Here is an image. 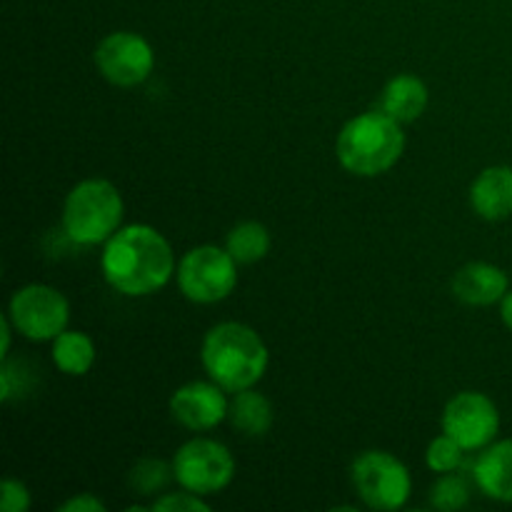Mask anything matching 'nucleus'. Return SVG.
Instances as JSON below:
<instances>
[{
	"mask_svg": "<svg viewBox=\"0 0 512 512\" xmlns=\"http://www.w3.org/2000/svg\"><path fill=\"white\" fill-rule=\"evenodd\" d=\"M95 68L118 88H135L145 83L155 68V50L143 35L133 30H115L105 35L93 53Z\"/></svg>",
	"mask_w": 512,
	"mask_h": 512,
	"instance_id": "obj_9",
	"label": "nucleus"
},
{
	"mask_svg": "<svg viewBox=\"0 0 512 512\" xmlns=\"http://www.w3.org/2000/svg\"><path fill=\"white\" fill-rule=\"evenodd\" d=\"M173 475L183 490L208 498L233 483L235 458L218 440L193 438L175 450Z\"/></svg>",
	"mask_w": 512,
	"mask_h": 512,
	"instance_id": "obj_7",
	"label": "nucleus"
},
{
	"mask_svg": "<svg viewBox=\"0 0 512 512\" xmlns=\"http://www.w3.org/2000/svg\"><path fill=\"white\" fill-rule=\"evenodd\" d=\"M228 420L235 430H240V433L248 435V438H263V435H268L270 428H273V403L255 388L238 390V393H233V398H230Z\"/></svg>",
	"mask_w": 512,
	"mask_h": 512,
	"instance_id": "obj_16",
	"label": "nucleus"
},
{
	"mask_svg": "<svg viewBox=\"0 0 512 512\" xmlns=\"http://www.w3.org/2000/svg\"><path fill=\"white\" fill-rule=\"evenodd\" d=\"M228 390L220 388L215 380H195V383L180 385L170 398V415L175 423L183 428L193 430V433H203V430H213L228 418L230 400Z\"/></svg>",
	"mask_w": 512,
	"mask_h": 512,
	"instance_id": "obj_11",
	"label": "nucleus"
},
{
	"mask_svg": "<svg viewBox=\"0 0 512 512\" xmlns=\"http://www.w3.org/2000/svg\"><path fill=\"white\" fill-rule=\"evenodd\" d=\"M403 153V125L380 108L350 118L335 140L338 163L358 178H378L388 173L398 165Z\"/></svg>",
	"mask_w": 512,
	"mask_h": 512,
	"instance_id": "obj_3",
	"label": "nucleus"
},
{
	"mask_svg": "<svg viewBox=\"0 0 512 512\" xmlns=\"http://www.w3.org/2000/svg\"><path fill=\"white\" fill-rule=\"evenodd\" d=\"M8 318L23 338L53 343L70 323V303L58 288L30 283L15 290L8 303Z\"/></svg>",
	"mask_w": 512,
	"mask_h": 512,
	"instance_id": "obj_8",
	"label": "nucleus"
},
{
	"mask_svg": "<svg viewBox=\"0 0 512 512\" xmlns=\"http://www.w3.org/2000/svg\"><path fill=\"white\" fill-rule=\"evenodd\" d=\"M175 280L180 293L193 303H220L238 288V260L228 253V248L198 245L180 258Z\"/></svg>",
	"mask_w": 512,
	"mask_h": 512,
	"instance_id": "obj_6",
	"label": "nucleus"
},
{
	"mask_svg": "<svg viewBox=\"0 0 512 512\" xmlns=\"http://www.w3.org/2000/svg\"><path fill=\"white\" fill-rule=\"evenodd\" d=\"M470 208L478 218L500 223L512 218V168L490 165L470 185Z\"/></svg>",
	"mask_w": 512,
	"mask_h": 512,
	"instance_id": "obj_13",
	"label": "nucleus"
},
{
	"mask_svg": "<svg viewBox=\"0 0 512 512\" xmlns=\"http://www.w3.org/2000/svg\"><path fill=\"white\" fill-rule=\"evenodd\" d=\"M473 480L485 498L512 505V440L483 448L473 465Z\"/></svg>",
	"mask_w": 512,
	"mask_h": 512,
	"instance_id": "obj_14",
	"label": "nucleus"
},
{
	"mask_svg": "<svg viewBox=\"0 0 512 512\" xmlns=\"http://www.w3.org/2000/svg\"><path fill=\"white\" fill-rule=\"evenodd\" d=\"M470 503V485L465 478L455 473H445L430 490V505L440 512H455L468 508Z\"/></svg>",
	"mask_w": 512,
	"mask_h": 512,
	"instance_id": "obj_20",
	"label": "nucleus"
},
{
	"mask_svg": "<svg viewBox=\"0 0 512 512\" xmlns=\"http://www.w3.org/2000/svg\"><path fill=\"white\" fill-rule=\"evenodd\" d=\"M350 480L358 498L370 510H400L413 495L408 465L388 450H365L363 455H358L350 468Z\"/></svg>",
	"mask_w": 512,
	"mask_h": 512,
	"instance_id": "obj_5",
	"label": "nucleus"
},
{
	"mask_svg": "<svg viewBox=\"0 0 512 512\" xmlns=\"http://www.w3.org/2000/svg\"><path fill=\"white\" fill-rule=\"evenodd\" d=\"M175 480L173 463H163V460L145 458L130 470V488L138 495H158L165 485Z\"/></svg>",
	"mask_w": 512,
	"mask_h": 512,
	"instance_id": "obj_19",
	"label": "nucleus"
},
{
	"mask_svg": "<svg viewBox=\"0 0 512 512\" xmlns=\"http://www.w3.org/2000/svg\"><path fill=\"white\" fill-rule=\"evenodd\" d=\"M443 433L458 440L465 450H483L500 433V410L493 398L478 390H465L448 400L443 410Z\"/></svg>",
	"mask_w": 512,
	"mask_h": 512,
	"instance_id": "obj_10",
	"label": "nucleus"
},
{
	"mask_svg": "<svg viewBox=\"0 0 512 512\" xmlns=\"http://www.w3.org/2000/svg\"><path fill=\"white\" fill-rule=\"evenodd\" d=\"M500 318H503L505 328L512 333V290L505 293V298L500 300Z\"/></svg>",
	"mask_w": 512,
	"mask_h": 512,
	"instance_id": "obj_26",
	"label": "nucleus"
},
{
	"mask_svg": "<svg viewBox=\"0 0 512 512\" xmlns=\"http://www.w3.org/2000/svg\"><path fill=\"white\" fill-rule=\"evenodd\" d=\"M430 103V90L425 80L413 73H400L385 83L380 93V110L390 118L398 120L400 125L415 123L425 113Z\"/></svg>",
	"mask_w": 512,
	"mask_h": 512,
	"instance_id": "obj_15",
	"label": "nucleus"
},
{
	"mask_svg": "<svg viewBox=\"0 0 512 512\" xmlns=\"http://www.w3.org/2000/svg\"><path fill=\"white\" fill-rule=\"evenodd\" d=\"M465 453H468V450H465L458 440L450 438L448 433H443L435 440H430L428 450H425V463H428V468L438 475L458 473L460 465H463Z\"/></svg>",
	"mask_w": 512,
	"mask_h": 512,
	"instance_id": "obj_21",
	"label": "nucleus"
},
{
	"mask_svg": "<svg viewBox=\"0 0 512 512\" xmlns=\"http://www.w3.org/2000/svg\"><path fill=\"white\" fill-rule=\"evenodd\" d=\"M28 485L15 478H5L0 485V510L3 512H28L30 510Z\"/></svg>",
	"mask_w": 512,
	"mask_h": 512,
	"instance_id": "obj_23",
	"label": "nucleus"
},
{
	"mask_svg": "<svg viewBox=\"0 0 512 512\" xmlns=\"http://www.w3.org/2000/svg\"><path fill=\"white\" fill-rule=\"evenodd\" d=\"M60 512H105V503L100 498H95L93 493H80L68 498L65 503L58 505Z\"/></svg>",
	"mask_w": 512,
	"mask_h": 512,
	"instance_id": "obj_24",
	"label": "nucleus"
},
{
	"mask_svg": "<svg viewBox=\"0 0 512 512\" xmlns=\"http://www.w3.org/2000/svg\"><path fill=\"white\" fill-rule=\"evenodd\" d=\"M13 333H18V330H15V325L10 323L8 313H5L3 318H0V338H3V345H0V358L3 360H8L10 355V340H13Z\"/></svg>",
	"mask_w": 512,
	"mask_h": 512,
	"instance_id": "obj_25",
	"label": "nucleus"
},
{
	"mask_svg": "<svg viewBox=\"0 0 512 512\" xmlns=\"http://www.w3.org/2000/svg\"><path fill=\"white\" fill-rule=\"evenodd\" d=\"M270 245H273L270 230L263 223H258V220L238 223L230 230L228 238H225V248L238 260V265L260 263L263 258H268Z\"/></svg>",
	"mask_w": 512,
	"mask_h": 512,
	"instance_id": "obj_18",
	"label": "nucleus"
},
{
	"mask_svg": "<svg viewBox=\"0 0 512 512\" xmlns=\"http://www.w3.org/2000/svg\"><path fill=\"white\" fill-rule=\"evenodd\" d=\"M150 510L155 512H210V505L205 503L203 495H195L190 490H183V493H168L160 495Z\"/></svg>",
	"mask_w": 512,
	"mask_h": 512,
	"instance_id": "obj_22",
	"label": "nucleus"
},
{
	"mask_svg": "<svg viewBox=\"0 0 512 512\" xmlns=\"http://www.w3.org/2000/svg\"><path fill=\"white\" fill-rule=\"evenodd\" d=\"M200 363L210 380L228 393L255 388L270 365L265 340L245 323H218L205 333L200 345Z\"/></svg>",
	"mask_w": 512,
	"mask_h": 512,
	"instance_id": "obj_2",
	"label": "nucleus"
},
{
	"mask_svg": "<svg viewBox=\"0 0 512 512\" xmlns=\"http://www.w3.org/2000/svg\"><path fill=\"white\" fill-rule=\"evenodd\" d=\"M50 358L60 373L70 375V378H83L93 370L98 350L90 335L80 333V330H63L58 338L53 340L50 348Z\"/></svg>",
	"mask_w": 512,
	"mask_h": 512,
	"instance_id": "obj_17",
	"label": "nucleus"
},
{
	"mask_svg": "<svg viewBox=\"0 0 512 512\" xmlns=\"http://www.w3.org/2000/svg\"><path fill=\"white\" fill-rule=\"evenodd\" d=\"M105 283L128 298H145L170 283L178 270L170 243L153 225H123L100 253Z\"/></svg>",
	"mask_w": 512,
	"mask_h": 512,
	"instance_id": "obj_1",
	"label": "nucleus"
},
{
	"mask_svg": "<svg viewBox=\"0 0 512 512\" xmlns=\"http://www.w3.org/2000/svg\"><path fill=\"white\" fill-rule=\"evenodd\" d=\"M510 290V278L503 268L485 260L463 265L453 275V295L465 305L473 308H488L500 303Z\"/></svg>",
	"mask_w": 512,
	"mask_h": 512,
	"instance_id": "obj_12",
	"label": "nucleus"
},
{
	"mask_svg": "<svg viewBox=\"0 0 512 512\" xmlns=\"http://www.w3.org/2000/svg\"><path fill=\"white\" fill-rule=\"evenodd\" d=\"M125 203L120 190L105 178L73 185L63 203V230L78 245H105L123 228Z\"/></svg>",
	"mask_w": 512,
	"mask_h": 512,
	"instance_id": "obj_4",
	"label": "nucleus"
}]
</instances>
